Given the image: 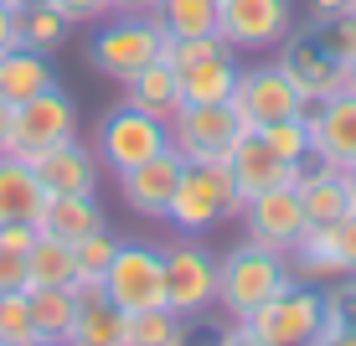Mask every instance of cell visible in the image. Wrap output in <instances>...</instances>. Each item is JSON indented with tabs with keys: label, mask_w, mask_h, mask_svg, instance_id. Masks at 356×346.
Here are the masks:
<instances>
[{
	"label": "cell",
	"mask_w": 356,
	"mask_h": 346,
	"mask_svg": "<svg viewBox=\"0 0 356 346\" xmlns=\"http://www.w3.org/2000/svg\"><path fill=\"white\" fill-rule=\"evenodd\" d=\"M294 191H300V207L310 222H336L351 212V191H346V176H341V166H325V160H305L300 166V181H294Z\"/></svg>",
	"instance_id": "obj_18"
},
{
	"label": "cell",
	"mask_w": 356,
	"mask_h": 346,
	"mask_svg": "<svg viewBox=\"0 0 356 346\" xmlns=\"http://www.w3.org/2000/svg\"><path fill=\"white\" fill-rule=\"evenodd\" d=\"M36 222H0V249H10V253H26L31 243H36Z\"/></svg>",
	"instance_id": "obj_38"
},
{
	"label": "cell",
	"mask_w": 356,
	"mask_h": 346,
	"mask_svg": "<svg viewBox=\"0 0 356 346\" xmlns=\"http://www.w3.org/2000/svg\"><path fill=\"white\" fill-rule=\"evenodd\" d=\"M321 228H325L330 249H336V258H341V269H346V274H356V212L336 217V222H321Z\"/></svg>",
	"instance_id": "obj_35"
},
{
	"label": "cell",
	"mask_w": 356,
	"mask_h": 346,
	"mask_svg": "<svg viewBox=\"0 0 356 346\" xmlns=\"http://www.w3.org/2000/svg\"><path fill=\"white\" fill-rule=\"evenodd\" d=\"M305 125H310V160L325 166H351L356 160V93L341 88L321 98V104H305Z\"/></svg>",
	"instance_id": "obj_14"
},
{
	"label": "cell",
	"mask_w": 356,
	"mask_h": 346,
	"mask_svg": "<svg viewBox=\"0 0 356 346\" xmlns=\"http://www.w3.org/2000/svg\"><path fill=\"white\" fill-rule=\"evenodd\" d=\"M351 6H356V0H310V10H315V26H321V21H330V16H346Z\"/></svg>",
	"instance_id": "obj_41"
},
{
	"label": "cell",
	"mask_w": 356,
	"mask_h": 346,
	"mask_svg": "<svg viewBox=\"0 0 356 346\" xmlns=\"http://www.w3.org/2000/svg\"><path fill=\"white\" fill-rule=\"evenodd\" d=\"M119 233H108V228H98L88 233V238H78L72 243V258H78V274L83 279H104L108 274V264H114V253H119Z\"/></svg>",
	"instance_id": "obj_33"
},
{
	"label": "cell",
	"mask_w": 356,
	"mask_h": 346,
	"mask_svg": "<svg viewBox=\"0 0 356 346\" xmlns=\"http://www.w3.org/2000/svg\"><path fill=\"white\" fill-rule=\"evenodd\" d=\"M279 68L294 78V88L305 93V104H321V98L346 88V68L321 47V36H300L289 31L284 36V52H279Z\"/></svg>",
	"instance_id": "obj_15"
},
{
	"label": "cell",
	"mask_w": 356,
	"mask_h": 346,
	"mask_svg": "<svg viewBox=\"0 0 356 346\" xmlns=\"http://www.w3.org/2000/svg\"><path fill=\"white\" fill-rule=\"evenodd\" d=\"M217 6L222 0H155V16L170 36H202L217 31Z\"/></svg>",
	"instance_id": "obj_28"
},
{
	"label": "cell",
	"mask_w": 356,
	"mask_h": 346,
	"mask_svg": "<svg viewBox=\"0 0 356 346\" xmlns=\"http://www.w3.org/2000/svg\"><path fill=\"white\" fill-rule=\"evenodd\" d=\"M124 104L134 109H145V114H155V119H170L186 98H181V72L165 63V57H155L145 72H134V78L124 83Z\"/></svg>",
	"instance_id": "obj_23"
},
{
	"label": "cell",
	"mask_w": 356,
	"mask_h": 346,
	"mask_svg": "<svg viewBox=\"0 0 356 346\" xmlns=\"http://www.w3.org/2000/svg\"><path fill=\"white\" fill-rule=\"evenodd\" d=\"M165 217L176 222L186 238L217 228V222H227V217H243V202H238V191H232L227 166H181V181H176V191H170Z\"/></svg>",
	"instance_id": "obj_3"
},
{
	"label": "cell",
	"mask_w": 356,
	"mask_h": 346,
	"mask_svg": "<svg viewBox=\"0 0 356 346\" xmlns=\"http://www.w3.org/2000/svg\"><path fill=\"white\" fill-rule=\"evenodd\" d=\"M16 26H21V47L52 52V47H63V36L72 31V21L52 6V0H36V6H21L16 10Z\"/></svg>",
	"instance_id": "obj_27"
},
{
	"label": "cell",
	"mask_w": 356,
	"mask_h": 346,
	"mask_svg": "<svg viewBox=\"0 0 356 346\" xmlns=\"http://www.w3.org/2000/svg\"><path fill=\"white\" fill-rule=\"evenodd\" d=\"M124 331H129V315L114 300H98V305L78 310V326H72L67 346H124Z\"/></svg>",
	"instance_id": "obj_26"
},
{
	"label": "cell",
	"mask_w": 356,
	"mask_h": 346,
	"mask_svg": "<svg viewBox=\"0 0 356 346\" xmlns=\"http://www.w3.org/2000/svg\"><path fill=\"white\" fill-rule=\"evenodd\" d=\"M26 166L36 171V181H42L47 196L93 191V187H98V150L78 145V134H72V140H63V145H47V150H36Z\"/></svg>",
	"instance_id": "obj_17"
},
{
	"label": "cell",
	"mask_w": 356,
	"mask_h": 346,
	"mask_svg": "<svg viewBox=\"0 0 356 346\" xmlns=\"http://www.w3.org/2000/svg\"><path fill=\"white\" fill-rule=\"evenodd\" d=\"M10 114H16V104L0 98V150H6V140H10Z\"/></svg>",
	"instance_id": "obj_43"
},
{
	"label": "cell",
	"mask_w": 356,
	"mask_h": 346,
	"mask_svg": "<svg viewBox=\"0 0 356 346\" xmlns=\"http://www.w3.org/2000/svg\"><path fill=\"white\" fill-rule=\"evenodd\" d=\"M294 284V269L284 253H268L243 238L227 258H217V310L227 320H248L264 300Z\"/></svg>",
	"instance_id": "obj_1"
},
{
	"label": "cell",
	"mask_w": 356,
	"mask_h": 346,
	"mask_svg": "<svg viewBox=\"0 0 356 346\" xmlns=\"http://www.w3.org/2000/svg\"><path fill=\"white\" fill-rule=\"evenodd\" d=\"M78 134V104L57 88L26 98V104H16V114H10V140H6V155H21L31 160L36 150H47V145H63Z\"/></svg>",
	"instance_id": "obj_7"
},
{
	"label": "cell",
	"mask_w": 356,
	"mask_h": 346,
	"mask_svg": "<svg viewBox=\"0 0 356 346\" xmlns=\"http://www.w3.org/2000/svg\"><path fill=\"white\" fill-rule=\"evenodd\" d=\"M294 31V6L289 0H222L217 6V36L238 47H279Z\"/></svg>",
	"instance_id": "obj_11"
},
{
	"label": "cell",
	"mask_w": 356,
	"mask_h": 346,
	"mask_svg": "<svg viewBox=\"0 0 356 346\" xmlns=\"http://www.w3.org/2000/svg\"><path fill=\"white\" fill-rule=\"evenodd\" d=\"M181 166H186V160L165 145V150H155L150 160L119 171V196H124V207L140 212V217H165L170 191H176V181H181Z\"/></svg>",
	"instance_id": "obj_16"
},
{
	"label": "cell",
	"mask_w": 356,
	"mask_h": 346,
	"mask_svg": "<svg viewBox=\"0 0 356 346\" xmlns=\"http://www.w3.org/2000/svg\"><path fill=\"white\" fill-rule=\"evenodd\" d=\"M227 176H232L238 202L248 207L259 191L294 187V181H300V166H294V160H284L279 150H268L259 129H243L238 140H232V150H227Z\"/></svg>",
	"instance_id": "obj_12"
},
{
	"label": "cell",
	"mask_w": 356,
	"mask_h": 346,
	"mask_svg": "<svg viewBox=\"0 0 356 346\" xmlns=\"http://www.w3.org/2000/svg\"><path fill=\"white\" fill-rule=\"evenodd\" d=\"M52 83H57V72L47 63V52H36V47H6L0 52V98L26 104V98L47 93Z\"/></svg>",
	"instance_id": "obj_20"
},
{
	"label": "cell",
	"mask_w": 356,
	"mask_h": 346,
	"mask_svg": "<svg viewBox=\"0 0 356 346\" xmlns=\"http://www.w3.org/2000/svg\"><path fill=\"white\" fill-rule=\"evenodd\" d=\"M26 253H10V249H0V294H10V290H26Z\"/></svg>",
	"instance_id": "obj_37"
},
{
	"label": "cell",
	"mask_w": 356,
	"mask_h": 346,
	"mask_svg": "<svg viewBox=\"0 0 356 346\" xmlns=\"http://www.w3.org/2000/svg\"><path fill=\"white\" fill-rule=\"evenodd\" d=\"M181 341H186V320L170 310V305H161V310H140V315H129L124 346H181Z\"/></svg>",
	"instance_id": "obj_29"
},
{
	"label": "cell",
	"mask_w": 356,
	"mask_h": 346,
	"mask_svg": "<svg viewBox=\"0 0 356 346\" xmlns=\"http://www.w3.org/2000/svg\"><path fill=\"white\" fill-rule=\"evenodd\" d=\"M26 290L36 284H72L78 279V258H72L67 238H52V233H36V243L26 249Z\"/></svg>",
	"instance_id": "obj_25"
},
{
	"label": "cell",
	"mask_w": 356,
	"mask_h": 346,
	"mask_svg": "<svg viewBox=\"0 0 356 346\" xmlns=\"http://www.w3.org/2000/svg\"><path fill=\"white\" fill-rule=\"evenodd\" d=\"M161 47H165L161 16H155V10H134V16H114V21H104V26L93 31L88 63L124 88L134 72H145L155 57H161Z\"/></svg>",
	"instance_id": "obj_2"
},
{
	"label": "cell",
	"mask_w": 356,
	"mask_h": 346,
	"mask_svg": "<svg viewBox=\"0 0 356 346\" xmlns=\"http://www.w3.org/2000/svg\"><path fill=\"white\" fill-rule=\"evenodd\" d=\"M321 47L330 57H336L341 68L346 63H356V10H346V16H330V21H321Z\"/></svg>",
	"instance_id": "obj_34"
},
{
	"label": "cell",
	"mask_w": 356,
	"mask_h": 346,
	"mask_svg": "<svg viewBox=\"0 0 356 346\" xmlns=\"http://www.w3.org/2000/svg\"><path fill=\"white\" fill-rule=\"evenodd\" d=\"M6 47H21V26H16V10L0 0V52H6Z\"/></svg>",
	"instance_id": "obj_40"
},
{
	"label": "cell",
	"mask_w": 356,
	"mask_h": 346,
	"mask_svg": "<svg viewBox=\"0 0 356 346\" xmlns=\"http://www.w3.org/2000/svg\"><path fill=\"white\" fill-rule=\"evenodd\" d=\"M104 284H108V300H114L124 315L161 310L165 305V253L145 249V243H119Z\"/></svg>",
	"instance_id": "obj_8"
},
{
	"label": "cell",
	"mask_w": 356,
	"mask_h": 346,
	"mask_svg": "<svg viewBox=\"0 0 356 346\" xmlns=\"http://www.w3.org/2000/svg\"><path fill=\"white\" fill-rule=\"evenodd\" d=\"M243 228H248V243H259L268 253H289L294 238L310 228V217H305L294 187H274V191H259L243 207Z\"/></svg>",
	"instance_id": "obj_13"
},
{
	"label": "cell",
	"mask_w": 356,
	"mask_h": 346,
	"mask_svg": "<svg viewBox=\"0 0 356 346\" xmlns=\"http://www.w3.org/2000/svg\"><path fill=\"white\" fill-rule=\"evenodd\" d=\"M57 10L72 21V26H93V21L108 16V0H52Z\"/></svg>",
	"instance_id": "obj_36"
},
{
	"label": "cell",
	"mask_w": 356,
	"mask_h": 346,
	"mask_svg": "<svg viewBox=\"0 0 356 346\" xmlns=\"http://www.w3.org/2000/svg\"><path fill=\"white\" fill-rule=\"evenodd\" d=\"M259 134H264L268 150H279L284 160H294V166H305V160H310V125H305V114L268 119V125H259Z\"/></svg>",
	"instance_id": "obj_30"
},
{
	"label": "cell",
	"mask_w": 356,
	"mask_h": 346,
	"mask_svg": "<svg viewBox=\"0 0 356 346\" xmlns=\"http://www.w3.org/2000/svg\"><path fill=\"white\" fill-rule=\"evenodd\" d=\"M341 176H346V191H351V212H356V160H351V166H341Z\"/></svg>",
	"instance_id": "obj_44"
},
{
	"label": "cell",
	"mask_w": 356,
	"mask_h": 346,
	"mask_svg": "<svg viewBox=\"0 0 356 346\" xmlns=\"http://www.w3.org/2000/svg\"><path fill=\"white\" fill-rule=\"evenodd\" d=\"M170 129V150L186 166H227V150L238 140V114L227 104H181L165 119Z\"/></svg>",
	"instance_id": "obj_5"
},
{
	"label": "cell",
	"mask_w": 356,
	"mask_h": 346,
	"mask_svg": "<svg viewBox=\"0 0 356 346\" xmlns=\"http://www.w3.org/2000/svg\"><path fill=\"white\" fill-rule=\"evenodd\" d=\"M227 52H232V47H227L217 31H202V36H170V31H165V47H161V57H165L176 72L207 63V57H227Z\"/></svg>",
	"instance_id": "obj_31"
},
{
	"label": "cell",
	"mask_w": 356,
	"mask_h": 346,
	"mask_svg": "<svg viewBox=\"0 0 356 346\" xmlns=\"http://www.w3.org/2000/svg\"><path fill=\"white\" fill-rule=\"evenodd\" d=\"M31 294V326L42 346H67L72 326H78V300H72V284H36Z\"/></svg>",
	"instance_id": "obj_21"
},
{
	"label": "cell",
	"mask_w": 356,
	"mask_h": 346,
	"mask_svg": "<svg viewBox=\"0 0 356 346\" xmlns=\"http://www.w3.org/2000/svg\"><path fill=\"white\" fill-rule=\"evenodd\" d=\"M238 52L227 57H207V63H196L181 72V98L186 104H227L232 88H238Z\"/></svg>",
	"instance_id": "obj_24"
},
{
	"label": "cell",
	"mask_w": 356,
	"mask_h": 346,
	"mask_svg": "<svg viewBox=\"0 0 356 346\" xmlns=\"http://www.w3.org/2000/svg\"><path fill=\"white\" fill-rule=\"evenodd\" d=\"M346 88L356 93V63H346Z\"/></svg>",
	"instance_id": "obj_45"
},
{
	"label": "cell",
	"mask_w": 356,
	"mask_h": 346,
	"mask_svg": "<svg viewBox=\"0 0 356 346\" xmlns=\"http://www.w3.org/2000/svg\"><path fill=\"white\" fill-rule=\"evenodd\" d=\"M0 346H42L36 326H31V294L26 290L0 294Z\"/></svg>",
	"instance_id": "obj_32"
},
{
	"label": "cell",
	"mask_w": 356,
	"mask_h": 346,
	"mask_svg": "<svg viewBox=\"0 0 356 346\" xmlns=\"http://www.w3.org/2000/svg\"><path fill=\"white\" fill-rule=\"evenodd\" d=\"M72 300H78V310H83V305H98V300H108V284L104 279H72Z\"/></svg>",
	"instance_id": "obj_39"
},
{
	"label": "cell",
	"mask_w": 356,
	"mask_h": 346,
	"mask_svg": "<svg viewBox=\"0 0 356 346\" xmlns=\"http://www.w3.org/2000/svg\"><path fill=\"white\" fill-rule=\"evenodd\" d=\"M227 109L238 114V129H259L268 119L305 114V93L294 88V78L279 63H264V68L238 72V88H232Z\"/></svg>",
	"instance_id": "obj_9"
},
{
	"label": "cell",
	"mask_w": 356,
	"mask_h": 346,
	"mask_svg": "<svg viewBox=\"0 0 356 346\" xmlns=\"http://www.w3.org/2000/svg\"><path fill=\"white\" fill-rule=\"evenodd\" d=\"M108 10H119V16H134V10H155V0H108Z\"/></svg>",
	"instance_id": "obj_42"
},
{
	"label": "cell",
	"mask_w": 356,
	"mask_h": 346,
	"mask_svg": "<svg viewBox=\"0 0 356 346\" xmlns=\"http://www.w3.org/2000/svg\"><path fill=\"white\" fill-rule=\"evenodd\" d=\"M351 10H356V6H351Z\"/></svg>",
	"instance_id": "obj_46"
},
{
	"label": "cell",
	"mask_w": 356,
	"mask_h": 346,
	"mask_svg": "<svg viewBox=\"0 0 356 346\" xmlns=\"http://www.w3.org/2000/svg\"><path fill=\"white\" fill-rule=\"evenodd\" d=\"M36 228L52 233V238L78 243V238H88V233L108 228V217H104V207H98L93 191H67V196H47V202H42Z\"/></svg>",
	"instance_id": "obj_19"
},
{
	"label": "cell",
	"mask_w": 356,
	"mask_h": 346,
	"mask_svg": "<svg viewBox=\"0 0 356 346\" xmlns=\"http://www.w3.org/2000/svg\"><path fill=\"white\" fill-rule=\"evenodd\" d=\"M321 315H325V294L310 290L305 279H294L289 290H279L274 300H264L243 320V336L253 346H305L321 331Z\"/></svg>",
	"instance_id": "obj_4"
},
{
	"label": "cell",
	"mask_w": 356,
	"mask_h": 346,
	"mask_svg": "<svg viewBox=\"0 0 356 346\" xmlns=\"http://www.w3.org/2000/svg\"><path fill=\"white\" fill-rule=\"evenodd\" d=\"M165 145H170L165 119L145 114V109H134V104H114L104 114V125H98V166H108L119 176V171L150 160L155 150H165Z\"/></svg>",
	"instance_id": "obj_6"
},
{
	"label": "cell",
	"mask_w": 356,
	"mask_h": 346,
	"mask_svg": "<svg viewBox=\"0 0 356 346\" xmlns=\"http://www.w3.org/2000/svg\"><path fill=\"white\" fill-rule=\"evenodd\" d=\"M42 202H47V191L36 181V171L21 155L0 150V222H36Z\"/></svg>",
	"instance_id": "obj_22"
},
{
	"label": "cell",
	"mask_w": 356,
	"mask_h": 346,
	"mask_svg": "<svg viewBox=\"0 0 356 346\" xmlns=\"http://www.w3.org/2000/svg\"><path fill=\"white\" fill-rule=\"evenodd\" d=\"M165 305L181 320H196L217 305V258L202 243L181 238L165 249Z\"/></svg>",
	"instance_id": "obj_10"
}]
</instances>
